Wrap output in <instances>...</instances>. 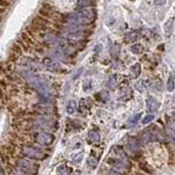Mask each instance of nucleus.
<instances>
[{
    "label": "nucleus",
    "mask_w": 175,
    "mask_h": 175,
    "mask_svg": "<svg viewBox=\"0 0 175 175\" xmlns=\"http://www.w3.org/2000/svg\"><path fill=\"white\" fill-rule=\"evenodd\" d=\"M18 166L22 172H24L25 174H29V175H35L39 170L38 164L32 161H29V160H24V159L19 160Z\"/></svg>",
    "instance_id": "obj_1"
},
{
    "label": "nucleus",
    "mask_w": 175,
    "mask_h": 175,
    "mask_svg": "<svg viewBox=\"0 0 175 175\" xmlns=\"http://www.w3.org/2000/svg\"><path fill=\"white\" fill-rule=\"evenodd\" d=\"M23 155L34 160H44L47 157V154L45 152L36 148H32V146H25L23 149Z\"/></svg>",
    "instance_id": "obj_2"
},
{
    "label": "nucleus",
    "mask_w": 175,
    "mask_h": 175,
    "mask_svg": "<svg viewBox=\"0 0 175 175\" xmlns=\"http://www.w3.org/2000/svg\"><path fill=\"white\" fill-rule=\"evenodd\" d=\"M110 164L114 166V168L118 172H126L130 166V163L128 162V160H126L125 156L117 157V159H111L108 160Z\"/></svg>",
    "instance_id": "obj_3"
},
{
    "label": "nucleus",
    "mask_w": 175,
    "mask_h": 175,
    "mask_svg": "<svg viewBox=\"0 0 175 175\" xmlns=\"http://www.w3.org/2000/svg\"><path fill=\"white\" fill-rule=\"evenodd\" d=\"M54 137L49 133H38L35 135V141L42 146H50L53 142Z\"/></svg>",
    "instance_id": "obj_4"
},
{
    "label": "nucleus",
    "mask_w": 175,
    "mask_h": 175,
    "mask_svg": "<svg viewBox=\"0 0 175 175\" xmlns=\"http://www.w3.org/2000/svg\"><path fill=\"white\" fill-rule=\"evenodd\" d=\"M159 106H160L159 101L155 98H153V97H150V98L146 100V107H148L149 111H156V110L159 109Z\"/></svg>",
    "instance_id": "obj_5"
},
{
    "label": "nucleus",
    "mask_w": 175,
    "mask_h": 175,
    "mask_svg": "<svg viewBox=\"0 0 175 175\" xmlns=\"http://www.w3.org/2000/svg\"><path fill=\"white\" fill-rule=\"evenodd\" d=\"M128 150L130 151L132 154L138 152V151L140 150V143L135 139H130L128 142Z\"/></svg>",
    "instance_id": "obj_6"
},
{
    "label": "nucleus",
    "mask_w": 175,
    "mask_h": 175,
    "mask_svg": "<svg viewBox=\"0 0 175 175\" xmlns=\"http://www.w3.org/2000/svg\"><path fill=\"white\" fill-rule=\"evenodd\" d=\"M174 20H175V18H174V17H172V18H170L165 22L164 29H165V33H166V35H167V36H170L171 34H172V32H173V27H174Z\"/></svg>",
    "instance_id": "obj_7"
},
{
    "label": "nucleus",
    "mask_w": 175,
    "mask_h": 175,
    "mask_svg": "<svg viewBox=\"0 0 175 175\" xmlns=\"http://www.w3.org/2000/svg\"><path fill=\"white\" fill-rule=\"evenodd\" d=\"M39 16L43 17V18L47 19V20H51V19L54 18V13H53V12L50 11V10L44 9V8H41V9L39 10Z\"/></svg>",
    "instance_id": "obj_8"
},
{
    "label": "nucleus",
    "mask_w": 175,
    "mask_h": 175,
    "mask_svg": "<svg viewBox=\"0 0 175 175\" xmlns=\"http://www.w3.org/2000/svg\"><path fill=\"white\" fill-rule=\"evenodd\" d=\"M166 89L168 92H173L175 89V77L173 75H171L167 79V83H166Z\"/></svg>",
    "instance_id": "obj_9"
},
{
    "label": "nucleus",
    "mask_w": 175,
    "mask_h": 175,
    "mask_svg": "<svg viewBox=\"0 0 175 175\" xmlns=\"http://www.w3.org/2000/svg\"><path fill=\"white\" fill-rule=\"evenodd\" d=\"M57 173H58V175H68L71 173V168L66 165H61V166H58Z\"/></svg>",
    "instance_id": "obj_10"
},
{
    "label": "nucleus",
    "mask_w": 175,
    "mask_h": 175,
    "mask_svg": "<svg viewBox=\"0 0 175 175\" xmlns=\"http://www.w3.org/2000/svg\"><path fill=\"white\" fill-rule=\"evenodd\" d=\"M87 163H88V165L92 166V167H96V166L98 165V159H96L95 156L90 155L87 159Z\"/></svg>",
    "instance_id": "obj_11"
},
{
    "label": "nucleus",
    "mask_w": 175,
    "mask_h": 175,
    "mask_svg": "<svg viewBox=\"0 0 175 175\" xmlns=\"http://www.w3.org/2000/svg\"><path fill=\"white\" fill-rule=\"evenodd\" d=\"M140 168L143 170V171H146V172L149 173V174H152L153 173V170L151 167H149V165H148L146 162H141V163H140Z\"/></svg>",
    "instance_id": "obj_12"
},
{
    "label": "nucleus",
    "mask_w": 175,
    "mask_h": 175,
    "mask_svg": "<svg viewBox=\"0 0 175 175\" xmlns=\"http://www.w3.org/2000/svg\"><path fill=\"white\" fill-rule=\"evenodd\" d=\"M131 51L135 54H140V53H142V51H143V46H142L141 44H135L131 47Z\"/></svg>",
    "instance_id": "obj_13"
},
{
    "label": "nucleus",
    "mask_w": 175,
    "mask_h": 175,
    "mask_svg": "<svg viewBox=\"0 0 175 175\" xmlns=\"http://www.w3.org/2000/svg\"><path fill=\"white\" fill-rule=\"evenodd\" d=\"M89 139L92 142H98L99 141V135L97 132L92 131V132L89 133Z\"/></svg>",
    "instance_id": "obj_14"
},
{
    "label": "nucleus",
    "mask_w": 175,
    "mask_h": 175,
    "mask_svg": "<svg viewBox=\"0 0 175 175\" xmlns=\"http://www.w3.org/2000/svg\"><path fill=\"white\" fill-rule=\"evenodd\" d=\"M11 51H12V53H13V54H18V55H19V54H21V53L23 52L22 49H21V46L18 44V43H17V44H14L13 46H12V50H11Z\"/></svg>",
    "instance_id": "obj_15"
},
{
    "label": "nucleus",
    "mask_w": 175,
    "mask_h": 175,
    "mask_svg": "<svg viewBox=\"0 0 175 175\" xmlns=\"http://www.w3.org/2000/svg\"><path fill=\"white\" fill-rule=\"evenodd\" d=\"M154 119V114H148V116L144 118L143 120H142V124L143 125H146V124H149V122H151L152 120Z\"/></svg>",
    "instance_id": "obj_16"
},
{
    "label": "nucleus",
    "mask_w": 175,
    "mask_h": 175,
    "mask_svg": "<svg viewBox=\"0 0 175 175\" xmlns=\"http://www.w3.org/2000/svg\"><path fill=\"white\" fill-rule=\"evenodd\" d=\"M140 117H141V114H135V116L133 117V118H131V119H130V121H129V124L132 125V126H133V125H135V124H137V122H138V120L140 119Z\"/></svg>",
    "instance_id": "obj_17"
},
{
    "label": "nucleus",
    "mask_w": 175,
    "mask_h": 175,
    "mask_svg": "<svg viewBox=\"0 0 175 175\" xmlns=\"http://www.w3.org/2000/svg\"><path fill=\"white\" fill-rule=\"evenodd\" d=\"M10 6V3L7 0H0V7L3 8H8Z\"/></svg>",
    "instance_id": "obj_18"
},
{
    "label": "nucleus",
    "mask_w": 175,
    "mask_h": 175,
    "mask_svg": "<svg viewBox=\"0 0 175 175\" xmlns=\"http://www.w3.org/2000/svg\"><path fill=\"white\" fill-rule=\"evenodd\" d=\"M140 70H141V67H140L139 64H137V65H135V75H137V76L140 74Z\"/></svg>",
    "instance_id": "obj_19"
},
{
    "label": "nucleus",
    "mask_w": 175,
    "mask_h": 175,
    "mask_svg": "<svg viewBox=\"0 0 175 175\" xmlns=\"http://www.w3.org/2000/svg\"><path fill=\"white\" fill-rule=\"evenodd\" d=\"M138 89L140 90V92H142V90L144 89V86H143V83H141V82H139L138 83Z\"/></svg>",
    "instance_id": "obj_20"
},
{
    "label": "nucleus",
    "mask_w": 175,
    "mask_h": 175,
    "mask_svg": "<svg viewBox=\"0 0 175 175\" xmlns=\"http://www.w3.org/2000/svg\"><path fill=\"white\" fill-rule=\"evenodd\" d=\"M6 9H7V8H3V7H0V14L5 13V12H6Z\"/></svg>",
    "instance_id": "obj_21"
},
{
    "label": "nucleus",
    "mask_w": 175,
    "mask_h": 175,
    "mask_svg": "<svg viewBox=\"0 0 175 175\" xmlns=\"http://www.w3.org/2000/svg\"><path fill=\"white\" fill-rule=\"evenodd\" d=\"M79 174H81V173H79V171H77L76 173H74V174H72V175H79Z\"/></svg>",
    "instance_id": "obj_22"
},
{
    "label": "nucleus",
    "mask_w": 175,
    "mask_h": 175,
    "mask_svg": "<svg viewBox=\"0 0 175 175\" xmlns=\"http://www.w3.org/2000/svg\"><path fill=\"white\" fill-rule=\"evenodd\" d=\"M109 175H120V174H118V173H110Z\"/></svg>",
    "instance_id": "obj_23"
},
{
    "label": "nucleus",
    "mask_w": 175,
    "mask_h": 175,
    "mask_svg": "<svg viewBox=\"0 0 175 175\" xmlns=\"http://www.w3.org/2000/svg\"><path fill=\"white\" fill-rule=\"evenodd\" d=\"M3 97V93H1V90H0V98Z\"/></svg>",
    "instance_id": "obj_24"
},
{
    "label": "nucleus",
    "mask_w": 175,
    "mask_h": 175,
    "mask_svg": "<svg viewBox=\"0 0 175 175\" xmlns=\"http://www.w3.org/2000/svg\"><path fill=\"white\" fill-rule=\"evenodd\" d=\"M1 21H3V17L0 16V22H1Z\"/></svg>",
    "instance_id": "obj_25"
},
{
    "label": "nucleus",
    "mask_w": 175,
    "mask_h": 175,
    "mask_svg": "<svg viewBox=\"0 0 175 175\" xmlns=\"http://www.w3.org/2000/svg\"><path fill=\"white\" fill-rule=\"evenodd\" d=\"M7 1H9V3H11V1H12V0H7Z\"/></svg>",
    "instance_id": "obj_26"
}]
</instances>
